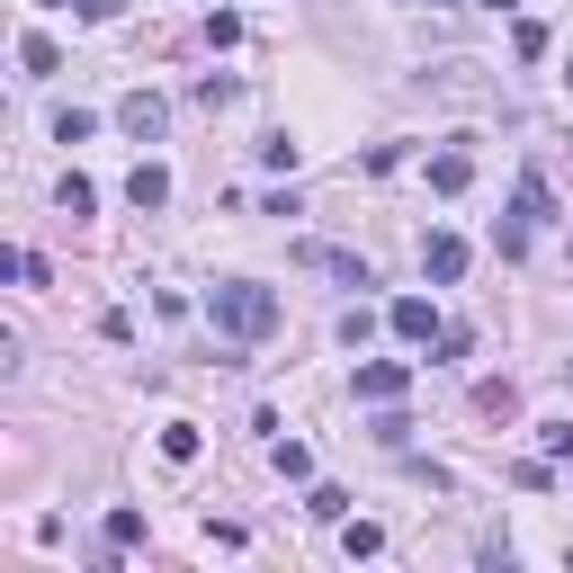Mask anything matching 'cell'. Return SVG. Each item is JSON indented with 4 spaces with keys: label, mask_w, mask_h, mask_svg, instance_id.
I'll return each instance as SVG.
<instances>
[{
    "label": "cell",
    "mask_w": 573,
    "mask_h": 573,
    "mask_svg": "<svg viewBox=\"0 0 573 573\" xmlns=\"http://www.w3.org/2000/svg\"><path fill=\"white\" fill-rule=\"evenodd\" d=\"M206 314L225 323L234 340H269V332H278V296H269V286H251V278H225V286L206 296Z\"/></svg>",
    "instance_id": "6da1fadb"
},
{
    "label": "cell",
    "mask_w": 573,
    "mask_h": 573,
    "mask_svg": "<svg viewBox=\"0 0 573 573\" xmlns=\"http://www.w3.org/2000/svg\"><path fill=\"white\" fill-rule=\"evenodd\" d=\"M547 215H555V197H547V180L529 171V180L511 188V225H501V251H511V260H520V251H529V234L547 225Z\"/></svg>",
    "instance_id": "7a4b0ae2"
},
{
    "label": "cell",
    "mask_w": 573,
    "mask_h": 573,
    "mask_svg": "<svg viewBox=\"0 0 573 573\" xmlns=\"http://www.w3.org/2000/svg\"><path fill=\"white\" fill-rule=\"evenodd\" d=\"M403 386H412L403 358H368V368H358V403H403Z\"/></svg>",
    "instance_id": "3957f363"
},
{
    "label": "cell",
    "mask_w": 573,
    "mask_h": 573,
    "mask_svg": "<svg viewBox=\"0 0 573 573\" xmlns=\"http://www.w3.org/2000/svg\"><path fill=\"white\" fill-rule=\"evenodd\" d=\"M117 126H126V134H134V143H153V134H162V126H171V108H162V99H153V90H134V99H126V108H117Z\"/></svg>",
    "instance_id": "277c9868"
},
{
    "label": "cell",
    "mask_w": 573,
    "mask_h": 573,
    "mask_svg": "<svg viewBox=\"0 0 573 573\" xmlns=\"http://www.w3.org/2000/svg\"><path fill=\"white\" fill-rule=\"evenodd\" d=\"M126 197H134V215H153V206H171V171H162V162H134Z\"/></svg>",
    "instance_id": "5b68a950"
},
{
    "label": "cell",
    "mask_w": 573,
    "mask_h": 573,
    "mask_svg": "<svg viewBox=\"0 0 573 573\" xmlns=\"http://www.w3.org/2000/svg\"><path fill=\"white\" fill-rule=\"evenodd\" d=\"M421 269L440 278V286H448V278H466V242H457V234H430V242H421Z\"/></svg>",
    "instance_id": "8992f818"
},
{
    "label": "cell",
    "mask_w": 573,
    "mask_h": 573,
    "mask_svg": "<svg viewBox=\"0 0 573 573\" xmlns=\"http://www.w3.org/2000/svg\"><path fill=\"white\" fill-rule=\"evenodd\" d=\"M394 332H403V340H430V332H440V314H430V296H403V305H394Z\"/></svg>",
    "instance_id": "52a82bcc"
},
{
    "label": "cell",
    "mask_w": 573,
    "mask_h": 573,
    "mask_svg": "<svg viewBox=\"0 0 573 573\" xmlns=\"http://www.w3.org/2000/svg\"><path fill=\"white\" fill-rule=\"evenodd\" d=\"M466 180H475V162H466V153H440V162H430V188H440V197H457Z\"/></svg>",
    "instance_id": "ba28073f"
},
{
    "label": "cell",
    "mask_w": 573,
    "mask_h": 573,
    "mask_svg": "<svg viewBox=\"0 0 573 573\" xmlns=\"http://www.w3.org/2000/svg\"><path fill=\"white\" fill-rule=\"evenodd\" d=\"M162 457H171V466L197 457V421H171V430H162Z\"/></svg>",
    "instance_id": "9c48e42d"
},
{
    "label": "cell",
    "mask_w": 573,
    "mask_h": 573,
    "mask_svg": "<svg viewBox=\"0 0 573 573\" xmlns=\"http://www.w3.org/2000/svg\"><path fill=\"white\" fill-rule=\"evenodd\" d=\"M19 63H28V82H45V72H63V54H54L45 36H28V45H19Z\"/></svg>",
    "instance_id": "30bf717a"
},
{
    "label": "cell",
    "mask_w": 573,
    "mask_h": 573,
    "mask_svg": "<svg viewBox=\"0 0 573 573\" xmlns=\"http://www.w3.org/2000/svg\"><path fill=\"white\" fill-rule=\"evenodd\" d=\"M269 466H278V475H286V484H296V475H314V457H305V448H296V440H278V448H269Z\"/></svg>",
    "instance_id": "8fae6325"
},
{
    "label": "cell",
    "mask_w": 573,
    "mask_h": 573,
    "mask_svg": "<svg viewBox=\"0 0 573 573\" xmlns=\"http://www.w3.org/2000/svg\"><path fill=\"white\" fill-rule=\"evenodd\" d=\"M340 547H349V555H377V547H386V529H377V520H349V529H340Z\"/></svg>",
    "instance_id": "7c38bea8"
},
{
    "label": "cell",
    "mask_w": 573,
    "mask_h": 573,
    "mask_svg": "<svg viewBox=\"0 0 573 573\" xmlns=\"http://www.w3.org/2000/svg\"><path fill=\"white\" fill-rule=\"evenodd\" d=\"M547 457H573V421H547Z\"/></svg>",
    "instance_id": "4fadbf2b"
},
{
    "label": "cell",
    "mask_w": 573,
    "mask_h": 573,
    "mask_svg": "<svg viewBox=\"0 0 573 573\" xmlns=\"http://www.w3.org/2000/svg\"><path fill=\"white\" fill-rule=\"evenodd\" d=\"M72 10H82V19H117V10H126V0H72Z\"/></svg>",
    "instance_id": "5bb4252c"
},
{
    "label": "cell",
    "mask_w": 573,
    "mask_h": 573,
    "mask_svg": "<svg viewBox=\"0 0 573 573\" xmlns=\"http://www.w3.org/2000/svg\"><path fill=\"white\" fill-rule=\"evenodd\" d=\"M564 90H573V54H564Z\"/></svg>",
    "instance_id": "9a60e30c"
}]
</instances>
